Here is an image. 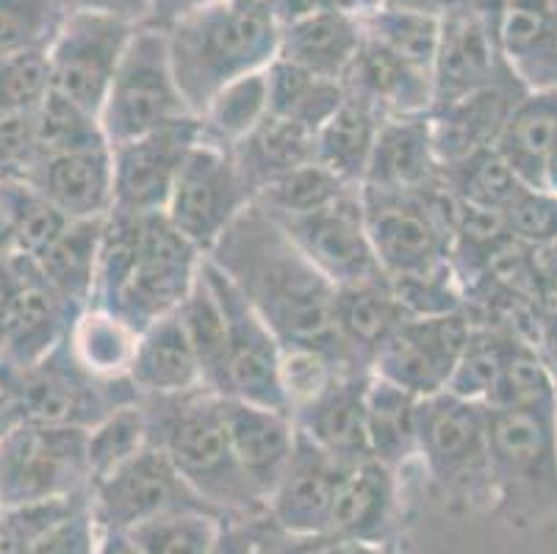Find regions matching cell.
Returning <instances> with one entry per match:
<instances>
[{
  "label": "cell",
  "instance_id": "obj_1",
  "mask_svg": "<svg viewBox=\"0 0 557 554\" xmlns=\"http://www.w3.org/2000/svg\"><path fill=\"white\" fill-rule=\"evenodd\" d=\"M206 258L270 324L283 349H308L342 369H363L338 333L336 286L261 202L252 200Z\"/></svg>",
  "mask_w": 557,
  "mask_h": 554
},
{
  "label": "cell",
  "instance_id": "obj_2",
  "mask_svg": "<svg viewBox=\"0 0 557 554\" xmlns=\"http://www.w3.org/2000/svg\"><path fill=\"white\" fill-rule=\"evenodd\" d=\"M206 253L191 244L166 213L106 217L100 238L92 308L109 311L141 333L184 305Z\"/></svg>",
  "mask_w": 557,
  "mask_h": 554
},
{
  "label": "cell",
  "instance_id": "obj_3",
  "mask_svg": "<svg viewBox=\"0 0 557 554\" xmlns=\"http://www.w3.org/2000/svg\"><path fill=\"white\" fill-rule=\"evenodd\" d=\"M172 73L191 114L216 91L277 59L281 25L267 0H206L164 25Z\"/></svg>",
  "mask_w": 557,
  "mask_h": 554
},
{
  "label": "cell",
  "instance_id": "obj_4",
  "mask_svg": "<svg viewBox=\"0 0 557 554\" xmlns=\"http://www.w3.org/2000/svg\"><path fill=\"white\" fill-rule=\"evenodd\" d=\"M150 444L159 446L189 488L225 518H261L267 502L233 455L220 396L209 389L141 396Z\"/></svg>",
  "mask_w": 557,
  "mask_h": 554
},
{
  "label": "cell",
  "instance_id": "obj_5",
  "mask_svg": "<svg viewBox=\"0 0 557 554\" xmlns=\"http://www.w3.org/2000/svg\"><path fill=\"white\" fill-rule=\"evenodd\" d=\"M491 516L535 530L557 516V410L488 408Z\"/></svg>",
  "mask_w": 557,
  "mask_h": 554
},
{
  "label": "cell",
  "instance_id": "obj_6",
  "mask_svg": "<svg viewBox=\"0 0 557 554\" xmlns=\"http://www.w3.org/2000/svg\"><path fill=\"white\" fill-rule=\"evenodd\" d=\"M419 460L449 513H491L488 405L435 394L422 403Z\"/></svg>",
  "mask_w": 557,
  "mask_h": 554
},
{
  "label": "cell",
  "instance_id": "obj_7",
  "mask_svg": "<svg viewBox=\"0 0 557 554\" xmlns=\"http://www.w3.org/2000/svg\"><path fill=\"white\" fill-rule=\"evenodd\" d=\"M361 197L369 242L392 281L453 263L458 200L444 181L417 192L361 186Z\"/></svg>",
  "mask_w": 557,
  "mask_h": 554
},
{
  "label": "cell",
  "instance_id": "obj_8",
  "mask_svg": "<svg viewBox=\"0 0 557 554\" xmlns=\"http://www.w3.org/2000/svg\"><path fill=\"white\" fill-rule=\"evenodd\" d=\"M189 116L195 114L172 73L164 28L150 23L139 25L125 48L100 111L106 139L111 147L123 145Z\"/></svg>",
  "mask_w": 557,
  "mask_h": 554
},
{
  "label": "cell",
  "instance_id": "obj_9",
  "mask_svg": "<svg viewBox=\"0 0 557 554\" xmlns=\"http://www.w3.org/2000/svg\"><path fill=\"white\" fill-rule=\"evenodd\" d=\"M89 430L84 427L14 424L0 435V505L3 510L32 502L89 491Z\"/></svg>",
  "mask_w": 557,
  "mask_h": 554
},
{
  "label": "cell",
  "instance_id": "obj_10",
  "mask_svg": "<svg viewBox=\"0 0 557 554\" xmlns=\"http://www.w3.org/2000/svg\"><path fill=\"white\" fill-rule=\"evenodd\" d=\"M252 200L256 192L242 175L233 152L200 139L181 167L164 213L191 244L209 253Z\"/></svg>",
  "mask_w": 557,
  "mask_h": 554
},
{
  "label": "cell",
  "instance_id": "obj_11",
  "mask_svg": "<svg viewBox=\"0 0 557 554\" xmlns=\"http://www.w3.org/2000/svg\"><path fill=\"white\" fill-rule=\"evenodd\" d=\"M89 496L100 530L131 532L170 513L214 510L191 491L189 482L170 464V457L153 444L95 480Z\"/></svg>",
  "mask_w": 557,
  "mask_h": 554
},
{
  "label": "cell",
  "instance_id": "obj_12",
  "mask_svg": "<svg viewBox=\"0 0 557 554\" xmlns=\"http://www.w3.org/2000/svg\"><path fill=\"white\" fill-rule=\"evenodd\" d=\"M136 28L109 14L73 9L48 48L50 89L100 116Z\"/></svg>",
  "mask_w": 557,
  "mask_h": 554
},
{
  "label": "cell",
  "instance_id": "obj_13",
  "mask_svg": "<svg viewBox=\"0 0 557 554\" xmlns=\"http://www.w3.org/2000/svg\"><path fill=\"white\" fill-rule=\"evenodd\" d=\"M496 0H458L442 14L433 64V109L516 73L496 37Z\"/></svg>",
  "mask_w": 557,
  "mask_h": 554
},
{
  "label": "cell",
  "instance_id": "obj_14",
  "mask_svg": "<svg viewBox=\"0 0 557 554\" xmlns=\"http://www.w3.org/2000/svg\"><path fill=\"white\" fill-rule=\"evenodd\" d=\"M202 272L209 278L227 333V396H239L247 403L267 405V408L286 410V391H283L281 360L283 347L270 324L263 322L242 292L227 281L222 269H216L202 256Z\"/></svg>",
  "mask_w": 557,
  "mask_h": 554
},
{
  "label": "cell",
  "instance_id": "obj_15",
  "mask_svg": "<svg viewBox=\"0 0 557 554\" xmlns=\"http://www.w3.org/2000/svg\"><path fill=\"white\" fill-rule=\"evenodd\" d=\"M472 328L474 319L466 308L442 317H410L377 349L372 374L422 399L444 394Z\"/></svg>",
  "mask_w": 557,
  "mask_h": 554
},
{
  "label": "cell",
  "instance_id": "obj_16",
  "mask_svg": "<svg viewBox=\"0 0 557 554\" xmlns=\"http://www.w3.org/2000/svg\"><path fill=\"white\" fill-rule=\"evenodd\" d=\"M275 217V213H272ZM295 244L333 286L388 278L372 250L363 217L361 186L331 206L297 217H275Z\"/></svg>",
  "mask_w": 557,
  "mask_h": 554
},
{
  "label": "cell",
  "instance_id": "obj_17",
  "mask_svg": "<svg viewBox=\"0 0 557 554\" xmlns=\"http://www.w3.org/2000/svg\"><path fill=\"white\" fill-rule=\"evenodd\" d=\"M197 141H200V120L189 116L111 147L114 211L136 213V217L166 211L181 167Z\"/></svg>",
  "mask_w": 557,
  "mask_h": 554
},
{
  "label": "cell",
  "instance_id": "obj_18",
  "mask_svg": "<svg viewBox=\"0 0 557 554\" xmlns=\"http://www.w3.org/2000/svg\"><path fill=\"white\" fill-rule=\"evenodd\" d=\"M12 263L17 292L0 322V372L25 369L53 353L84 311L45 281L37 261L14 253Z\"/></svg>",
  "mask_w": 557,
  "mask_h": 554
},
{
  "label": "cell",
  "instance_id": "obj_19",
  "mask_svg": "<svg viewBox=\"0 0 557 554\" xmlns=\"http://www.w3.org/2000/svg\"><path fill=\"white\" fill-rule=\"evenodd\" d=\"M347 469L300 433L281 482L267 496V521L288 535L331 532L333 502Z\"/></svg>",
  "mask_w": 557,
  "mask_h": 554
},
{
  "label": "cell",
  "instance_id": "obj_20",
  "mask_svg": "<svg viewBox=\"0 0 557 554\" xmlns=\"http://www.w3.org/2000/svg\"><path fill=\"white\" fill-rule=\"evenodd\" d=\"M331 532L349 543L394 549L403 532L397 471L374 457L349 466L333 502Z\"/></svg>",
  "mask_w": 557,
  "mask_h": 554
},
{
  "label": "cell",
  "instance_id": "obj_21",
  "mask_svg": "<svg viewBox=\"0 0 557 554\" xmlns=\"http://www.w3.org/2000/svg\"><path fill=\"white\" fill-rule=\"evenodd\" d=\"M369 378V369L338 372L313 399L292 410L297 430L344 466L372 457L367 427Z\"/></svg>",
  "mask_w": 557,
  "mask_h": 554
},
{
  "label": "cell",
  "instance_id": "obj_22",
  "mask_svg": "<svg viewBox=\"0 0 557 554\" xmlns=\"http://www.w3.org/2000/svg\"><path fill=\"white\" fill-rule=\"evenodd\" d=\"M530 86L519 73L483 89L453 100L447 106L430 111V128H433L435 156L442 167H453L469 159L474 152L494 147L510 111L527 95Z\"/></svg>",
  "mask_w": 557,
  "mask_h": 554
},
{
  "label": "cell",
  "instance_id": "obj_23",
  "mask_svg": "<svg viewBox=\"0 0 557 554\" xmlns=\"http://www.w3.org/2000/svg\"><path fill=\"white\" fill-rule=\"evenodd\" d=\"M220 408L233 455L239 460L247 480L267 502L297 446L300 430L295 424V416L267 408V405L247 403L239 396H220Z\"/></svg>",
  "mask_w": 557,
  "mask_h": 554
},
{
  "label": "cell",
  "instance_id": "obj_24",
  "mask_svg": "<svg viewBox=\"0 0 557 554\" xmlns=\"http://www.w3.org/2000/svg\"><path fill=\"white\" fill-rule=\"evenodd\" d=\"M73 222L106 220L114 211L111 147L37 159L23 177Z\"/></svg>",
  "mask_w": 557,
  "mask_h": 554
},
{
  "label": "cell",
  "instance_id": "obj_25",
  "mask_svg": "<svg viewBox=\"0 0 557 554\" xmlns=\"http://www.w3.org/2000/svg\"><path fill=\"white\" fill-rule=\"evenodd\" d=\"M9 546L17 554H98L100 525L89 491L9 507Z\"/></svg>",
  "mask_w": 557,
  "mask_h": 554
},
{
  "label": "cell",
  "instance_id": "obj_26",
  "mask_svg": "<svg viewBox=\"0 0 557 554\" xmlns=\"http://www.w3.org/2000/svg\"><path fill=\"white\" fill-rule=\"evenodd\" d=\"M442 181L430 114L386 116L380 122L363 186L383 192H417Z\"/></svg>",
  "mask_w": 557,
  "mask_h": 554
},
{
  "label": "cell",
  "instance_id": "obj_27",
  "mask_svg": "<svg viewBox=\"0 0 557 554\" xmlns=\"http://www.w3.org/2000/svg\"><path fill=\"white\" fill-rule=\"evenodd\" d=\"M342 84L347 98L372 106L383 120L403 114H430L433 109V75L413 67L367 37Z\"/></svg>",
  "mask_w": 557,
  "mask_h": 554
},
{
  "label": "cell",
  "instance_id": "obj_28",
  "mask_svg": "<svg viewBox=\"0 0 557 554\" xmlns=\"http://www.w3.org/2000/svg\"><path fill=\"white\" fill-rule=\"evenodd\" d=\"M361 45V14L325 7L283 25L277 59L319 78L344 81Z\"/></svg>",
  "mask_w": 557,
  "mask_h": 554
},
{
  "label": "cell",
  "instance_id": "obj_29",
  "mask_svg": "<svg viewBox=\"0 0 557 554\" xmlns=\"http://www.w3.org/2000/svg\"><path fill=\"white\" fill-rule=\"evenodd\" d=\"M128 380L139 396H170L206 389L181 311L166 313L141 330Z\"/></svg>",
  "mask_w": 557,
  "mask_h": 554
},
{
  "label": "cell",
  "instance_id": "obj_30",
  "mask_svg": "<svg viewBox=\"0 0 557 554\" xmlns=\"http://www.w3.org/2000/svg\"><path fill=\"white\" fill-rule=\"evenodd\" d=\"M410 313L394 292L388 278L336 286V322L352 358L372 369L377 349L397 333Z\"/></svg>",
  "mask_w": 557,
  "mask_h": 554
},
{
  "label": "cell",
  "instance_id": "obj_31",
  "mask_svg": "<svg viewBox=\"0 0 557 554\" xmlns=\"http://www.w3.org/2000/svg\"><path fill=\"white\" fill-rule=\"evenodd\" d=\"M494 147L524 186L541 192L546 161L557 147V86L527 89Z\"/></svg>",
  "mask_w": 557,
  "mask_h": 554
},
{
  "label": "cell",
  "instance_id": "obj_32",
  "mask_svg": "<svg viewBox=\"0 0 557 554\" xmlns=\"http://www.w3.org/2000/svg\"><path fill=\"white\" fill-rule=\"evenodd\" d=\"M231 152L258 197V192L267 189L277 177L317 161V134L300 122L270 114Z\"/></svg>",
  "mask_w": 557,
  "mask_h": 554
},
{
  "label": "cell",
  "instance_id": "obj_33",
  "mask_svg": "<svg viewBox=\"0 0 557 554\" xmlns=\"http://www.w3.org/2000/svg\"><path fill=\"white\" fill-rule=\"evenodd\" d=\"M422 396L372 374L367 391L369 452L388 469L399 471L419 457V419Z\"/></svg>",
  "mask_w": 557,
  "mask_h": 554
},
{
  "label": "cell",
  "instance_id": "obj_34",
  "mask_svg": "<svg viewBox=\"0 0 557 554\" xmlns=\"http://www.w3.org/2000/svg\"><path fill=\"white\" fill-rule=\"evenodd\" d=\"M380 122L383 116L372 106L347 98L342 109L317 131V161L349 186H363Z\"/></svg>",
  "mask_w": 557,
  "mask_h": 554
},
{
  "label": "cell",
  "instance_id": "obj_35",
  "mask_svg": "<svg viewBox=\"0 0 557 554\" xmlns=\"http://www.w3.org/2000/svg\"><path fill=\"white\" fill-rule=\"evenodd\" d=\"M103 225L106 220L70 222L62 236L37 261L45 281L78 308H89L92 303Z\"/></svg>",
  "mask_w": 557,
  "mask_h": 554
},
{
  "label": "cell",
  "instance_id": "obj_36",
  "mask_svg": "<svg viewBox=\"0 0 557 554\" xmlns=\"http://www.w3.org/2000/svg\"><path fill=\"white\" fill-rule=\"evenodd\" d=\"M270 81L267 70L250 73L216 91L209 106L197 114L200 139L233 150L245 136L270 116Z\"/></svg>",
  "mask_w": 557,
  "mask_h": 554
},
{
  "label": "cell",
  "instance_id": "obj_37",
  "mask_svg": "<svg viewBox=\"0 0 557 554\" xmlns=\"http://www.w3.org/2000/svg\"><path fill=\"white\" fill-rule=\"evenodd\" d=\"M136 333L131 324L100 308H84L70 330V347L86 372L100 380H125L134 360Z\"/></svg>",
  "mask_w": 557,
  "mask_h": 554
},
{
  "label": "cell",
  "instance_id": "obj_38",
  "mask_svg": "<svg viewBox=\"0 0 557 554\" xmlns=\"http://www.w3.org/2000/svg\"><path fill=\"white\" fill-rule=\"evenodd\" d=\"M189 342L200 364L202 385L216 396H227V333L220 299L211 288L206 272L197 274L195 286L178 308Z\"/></svg>",
  "mask_w": 557,
  "mask_h": 554
},
{
  "label": "cell",
  "instance_id": "obj_39",
  "mask_svg": "<svg viewBox=\"0 0 557 554\" xmlns=\"http://www.w3.org/2000/svg\"><path fill=\"white\" fill-rule=\"evenodd\" d=\"M0 211L12 233L14 253L32 261H39L73 222L28 181H0Z\"/></svg>",
  "mask_w": 557,
  "mask_h": 554
},
{
  "label": "cell",
  "instance_id": "obj_40",
  "mask_svg": "<svg viewBox=\"0 0 557 554\" xmlns=\"http://www.w3.org/2000/svg\"><path fill=\"white\" fill-rule=\"evenodd\" d=\"M363 37L377 42L380 48L392 50L403 61L433 75L442 17L438 14L410 12L397 7H374L361 14Z\"/></svg>",
  "mask_w": 557,
  "mask_h": 554
},
{
  "label": "cell",
  "instance_id": "obj_41",
  "mask_svg": "<svg viewBox=\"0 0 557 554\" xmlns=\"http://www.w3.org/2000/svg\"><path fill=\"white\" fill-rule=\"evenodd\" d=\"M442 181L455 200L463 206L485 208V211L505 213L510 202L521 195L524 183L519 181L508 161L496 152V147H485V150L474 152L469 159L458 161L453 167H442Z\"/></svg>",
  "mask_w": 557,
  "mask_h": 554
},
{
  "label": "cell",
  "instance_id": "obj_42",
  "mask_svg": "<svg viewBox=\"0 0 557 554\" xmlns=\"http://www.w3.org/2000/svg\"><path fill=\"white\" fill-rule=\"evenodd\" d=\"M34 141H37V159L111 147L100 116L53 89L34 111Z\"/></svg>",
  "mask_w": 557,
  "mask_h": 554
},
{
  "label": "cell",
  "instance_id": "obj_43",
  "mask_svg": "<svg viewBox=\"0 0 557 554\" xmlns=\"http://www.w3.org/2000/svg\"><path fill=\"white\" fill-rule=\"evenodd\" d=\"M513 338V333H505L499 328H483L474 322L472 335H469L453 380H449V394L488 405L499 378H503Z\"/></svg>",
  "mask_w": 557,
  "mask_h": 554
},
{
  "label": "cell",
  "instance_id": "obj_44",
  "mask_svg": "<svg viewBox=\"0 0 557 554\" xmlns=\"http://www.w3.org/2000/svg\"><path fill=\"white\" fill-rule=\"evenodd\" d=\"M555 0H499L496 12V37L505 59L524 78L539 64L549 39Z\"/></svg>",
  "mask_w": 557,
  "mask_h": 554
},
{
  "label": "cell",
  "instance_id": "obj_45",
  "mask_svg": "<svg viewBox=\"0 0 557 554\" xmlns=\"http://www.w3.org/2000/svg\"><path fill=\"white\" fill-rule=\"evenodd\" d=\"M488 408H533L557 410V378L544 364L533 344L521 342L519 335L510 344L503 378L491 396Z\"/></svg>",
  "mask_w": 557,
  "mask_h": 554
},
{
  "label": "cell",
  "instance_id": "obj_46",
  "mask_svg": "<svg viewBox=\"0 0 557 554\" xmlns=\"http://www.w3.org/2000/svg\"><path fill=\"white\" fill-rule=\"evenodd\" d=\"M352 189H358V186H349L347 181L333 175L327 167L311 161V164L297 167L295 172L277 177L267 189L258 192L256 202H261L275 217H297V213H311L331 206Z\"/></svg>",
  "mask_w": 557,
  "mask_h": 554
},
{
  "label": "cell",
  "instance_id": "obj_47",
  "mask_svg": "<svg viewBox=\"0 0 557 554\" xmlns=\"http://www.w3.org/2000/svg\"><path fill=\"white\" fill-rule=\"evenodd\" d=\"M150 444L148 419L139 403L123 405L111 410L106 419L89 427V441H86V455H89V485L116 466H123L128 457L141 452Z\"/></svg>",
  "mask_w": 557,
  "mask_h": 554
},
{
  "label": "cell",
  "instance_id": "obj_48",
  "mask_svg": "<svg viewBox=\"0 0 557 554\" xmlns=\"http://www.w3.org/2000/svg\"><path fill=\"white\" fill-rule=\"evenodd\" d=\"M225 516L214 510L170 513L131 530L145 554H209L220 535Z\"/></svg>",
  "mask_w": 557,
  "mask_h": 554
},
{
  "label": "cell",
  "instance_id": "obj_49",
  "mask_svg": "<svg viewBox=\"0 0 557 554\" xmlns=\"http://www.w3.org/2000/svg\"><path fill=\"white\" fill-rule=\"evenodd\" d=\"M70 12V0H0V56L50 48Z\"/></svg>",
  "mask_w": 557,
  "mask_h": 554
},
{
  "label": "cell",
  "instance_id": "obj_50",
  "mask_svg": "<svg viewBox=\"0 0 557 554\" xmlns=\"http://www.w3.org/2000/svg\"><path fill=\"white\" fill-rule=\"evenodd\" d=\"M48 95V48L0 56V116L34 114Z\"/></svg>",
  "mask_w": 557,
  "mask_h": 554
},
{
  "label": "cell",
  "instance_id": "obj_51",
  "mask_svg": "<svg viewBox=\"0 0 557 554\" xmlns=\"http://www.w3.org/2000/svg\"><path fill=\"white\" fill-rule=\"evenodd\" d=\"M510 236L524 242L527 247H546L557 242V197L549 192L524 189L505 211Z\"/></svg>",
  "mask_w": 557,
  "mask_h": 554
},
{
  "label": "cell",
  "instance_id": "obj_52",
  "mask_svg": "<svg viewBox=\"0 0 557 554\" xmlns=\"http://www.w3.org/2000/svg\"><path fill=\"white\" fill-rule=\"evenodd\" d=\"M34 161V114L0 116V181H23Z\"/></svg>",
  "mask_w": 557,
  "mask_h": 554
},
{
  "label": "cell",
  "instance_id": "obj_53",
  "mask_svg": "<svg viewBox=\"0 0 557 554\" xmlns=\"http://www.w3.org/2000/svg\"><path fill=\"white\" fill-rule=\"evenodd\" d=\"M261 554H352V543L336 532H313V535H288L275 530L261 518Z\"/></svg>",
  "mask_w": 557,
  "mask_h": 554
},
{
  "label": "cell",
  "instance_id": "obj_54",
  "mask_svg": "<svg viewBox=\"0 0 557 554\" xmlns=\"http://www.w3.org/2000/svg\"><path fill=\"white\" fill-rule=\"evenodd\" d=\"M261 518H225L209 554H261Z\"/></svg>",
  "mask_w": 557,
  "mask_h": 554
},
{
  "label": "cell",
  "instance_id": "obj_55",
  "mask_svg": "<svg viewBox=\"0 0 557 554\" xmlns=\"http://www.w3.org/2000/svg\"><path fill=\"white\" fill-rule=\"evenodd\" d=\"M81 12H98L131 25H148L153 17V0H70Z\"/></svg>",
  "mask_w": 557,
  "mask_h": 554
},
{
  "label": "cell",
  "instance_id": "obj_56",
  "mask_svg": "<svg viewBox=\"0 0 557 554\" xmlns=\"http://www.w3.org/2000/svg\"><path fill=\"white\" fill-rule=\"evenodd\" d=\"M527 86L530 89H541V86H557V0L555 12H552V25H549V39H546V48L541 53L539 64L530 70L527 75Z\"/></svg>",
  "mask_w": 557,
  "mask_h": 554
},
{
  "label": "cell",
  "instance_id": "obj_57",
  "mask_svg": "<svg viewBox=\"0 0 557 554\" xmlns=\"http://www.w3.org/2000/svg\"><path fill=\"white\" fill-rule=\"evenodd\" d=\"M98 554H145V552L136 546V541L131 538V532L100 530Z\"/></svg>",
  "mask_w": 557,
  "mask_h": 554
},
{
  "label": "cell",
  "instance_id": "obj_58",
  "mask_svg": "<svg viewBox=\"0 0 557 554\" xmlns=\"http://www.w3.org/2000/svg\"><path fill=\"white\" fill-rule=\"evenodd\" d=\"M383 7H397L410 9V12H424V14H438L442 17L449 7H455L458 0H380Z\"/></svg>",
  "mask_w": 557,
  "mask_h": 554
},
{
  "label": "cell",
  "instance_id": "obj_59",
  "mask_svg": "<svg viewBox=\"0 0 557 554\" xmlns=\"http://www.w3.org/2000/svg\"><path fill=\"white\" fill-rule=\"evenodd\" d=\"M541 192H549V195L557 197V147H555V152L549 156V161H546L544 181H541Z\"/></svg>",
  "mask_w": 557,
  "mask_h": 554
},
{
  "label": "cell",
  "instance_id": "obj_60",
  "mask_svg": "<svg viewBox=\"0 0 557 554\" xmlns=\"http://www.w3.org/2000/svg\"><path fill=\"white\" fill-rule=\"evenodd\" d=\"M352 554H394V549L363 546V543H352Z\"/></svg>",
  "mask_w": 557,
  "mask_h": 554
}]
</instances>
